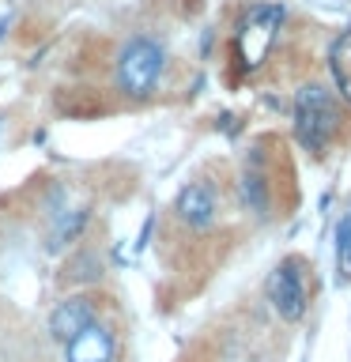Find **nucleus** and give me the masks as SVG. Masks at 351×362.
Returning <instances> with one entry per match:
<instances>
[{
  "label": "nucleus",
  "instance_id": "5",
  "mask_svg": "<svg viewBox=\"0 0 351 362\" xmlns=\"http://www.w3.org/2000/svg\"><path fill=\"white\" fill-rule=\"evenodd\" d=\"M174 211L189 230H212L215 219H219V197H215V189L208 181H189L178 192Z\"/></svg>",
  "mask_w": 351,
  "mask_h": 362
},
{
  "label": "nucleus",
  "instance_id": "13",
  "mask_svg": "<svg viewBox=\"0 0 351 362\" xmlns=\"http://www.w3.org/2000/svg\"><path fill=\"white\" fill-rule=\"evenodd\" d=\"M151 230H155V215H147L144 226H140V242H136V253H144L147 242H151Z\"/></svg>",
  "mask_w": 351,
  "mask_h": 362
},
{
  "label": "nucleus",
  "instance_id": "3",
  "mask_svg": "<svg viewBox=\"0 0 351 362\" xmlns=\"http://www.w3.org/2000/svg\"><path fill=\"white\" fill-rule=\"evenodd\" d=\"M287 19V8L283 4H249L242 11L234 27V57L242 64V72H257L265 64L268 49L280 38V27Z\"/></svg>",
  "mask_w": 351,
  "mask_h": 362
},
{
  "label": "nucleus",
  "instance_id": "9",
  "mask_svg": "<svg viewBox=\"0 0 351 362\" xmlns=\"http://www.w3.org/2000/svg\"><path fill=\"white\" fill-rule=\"evenodd\" d=\"M328 72H333V87L340 90V98L351 106V27L336 34L328 45Z\"/></svg>",
  "mask_w": 351,
  "mask_h": 362
},
{
  "label": "nucleus",
  "instance_id": "1",
  "mask_svg": "<svg viewBox=\"0 0 351 362\" xmlns=\"http://www.w3.org/2000/svg\"><path fill=\"white\" fill-rule=\"evenodd\" d=\"M291 121H294V140H299V147L306 155L321 158L340 132L336 90H328L325 83H302L294 90V102H291Z\"/></svg>",
  "mask_w": 351,
  "mask_h": 362
},
{
  "label": "nucleus",
  "instance_id": "14",
  "mask_svg": "<svg viewBox=\"0 0 351 362\" xmlns=\"http://www.w3.org/2000/svg\"><path fill=\"white\" fill-rule=\"evenodd\" d=\"M310 4H321V8H351V0H310Z\"/></svg>",
  "mask_w": 351,
  "mask_h": 362
},
{
  "label": "nucleus",
  "instance_id": "4",
  "mask_svg": "<svg viewBox=\"0 0 351 362\" xmlns=\"http://www.w3.org/2000/svg\"><path fill=\"white\" fill-rule=\"evenodd\" d=\"M265 294H268V302H272L280 321L299 325L306 317V305H310V298H306V279H302V257H283L272 268Z\"/></svg>",
  "mask_w": 351,
  "mask_h": 362
},
{
  "label": "nucleus",
  "instance_id": "11",
  "mask_svg": "<svg viewBox=\"0 0 351 362\" xmlns=\"http://www.w3.org/2000/svg\"><path fill=\"white\" fill-rule=\"evenodd\" d=\"M87 219H91V208H76V211L61 215V219H57V226H53V234H50V253H61L64 245H72L76 238L84 234Z\"/></svg>",
  "mask_w": 351,
  "mask_h": 362
},
{
  "label": "nucleus",
  "instance_id": "2",
  "mask_svg": "<svg viewBox=\"0 0 351 362\" xmlns=\"http://www.w3.org/2000/svg\"><path fill=\"white\" fill-rule=\"evenodd\" d=\"M163 68H166L163 42L151 38V34H132L117 49V61H113V87L129 102H144L159 90Z\"/></svg>",
  "mask_w": 351,
  "mask_h": 362
},
{
  "label": "nucleus",
  "instance_id": "6",
  "mask_svg": "<svg viewBox=\"0 0 351 362\" xmlns=\"http://www.w3.org/2000/svg\"><path fill=\"white\" fill-rule=\"evenodd\" d=\"M91 321H98L95 298H91V294H68V298H61L50 313V336L57 344H68V339L76 332H84Z\"/></svg>",
  "mask_w": 351,
  "mask_h": 362
},
{
  "label": "nucleus",
  "instance_id": "10",
  "mask_svg": "<svg viewBox=\"0 0 351 362\" xmlns=\"http://www.w3.org/2000/svg\"><path fill=\"white\" fill-rule=\"evenodd\" d=\"M333 253H336V287H351V200L336 219Z\"/></svg>",
  "mask_w": 351,
  "mask_h": 362
},
{
  "label": "nucleus",
  "instance_id": "7",
  "mask_svg": "<svg viewBox=\"0 0 351 362\" xmlns=\"http://www.w3.org/2000/svg\"><path fill=\"white\" fill-rule=\"evenodd\" d=\"M113 351H117V344H113L110 325L91 321L84 332H76L64 344V362H113Z\"/></svg>",
  "mask_w": 351,
  "mask_h": 362
},
{
  "label": "nucleus",
  "instance_id": "8",
  "mask_svg": "<svg viewBox=\"0 0 351 362\" xmlns=\"http://www.w3.org/2000/svg\"><path fill=\"white\" fill-rule=\"evenodd\" d=\"M242 200L246 208L257 215V219H268L272 215V189H268V174H265V163H260V151L253 147L246 158V170H242Z\"/></svg>",
  "mask_w": 351,
  "mask_h": 362
},
{
  "label": "nucleus",
  "instance_id": "12",
  "mask_svg": "<svg viewBox=\"0 0 351 362\" xmlns=\"http://www.w3.org/2000/svg\"><path fill=\"white\" fill-rule=\"evenodd\" d=\"M64 279H68V283H98V279H102V260H98V253H76V257H68Z\"/></svg>",
  "mask_w": 351,
  "mask_h": 362
},
{
  "label": "nucleus",
  "instance_id": "15",
  "mask_svg": "<svg viewBox=\"0 0 351 362\" xmlns=\"http://www.w3.org/2000/svg\"><path fill=\"white\" fill-rule=\"evenodd\" d=\"M8 27H11V11H4V16H0V42H4V34H8Z\"/></svg>",
  "mask_w": 351,
  "mask_h": 362
}]
</instances>
